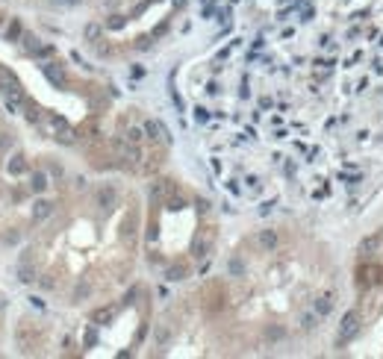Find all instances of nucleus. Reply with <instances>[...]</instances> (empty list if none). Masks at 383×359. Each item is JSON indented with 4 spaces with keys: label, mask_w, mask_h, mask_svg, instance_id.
<instances>
[{
    "label": "nucleus",
    "mask_w": 383,
    "mask_h": 359,
    "mask_svg": "<svg viewBox=\"0 0 383 359\" xmlns=\"http://www.w3.org/2000/svg\"><path fill=\"white\" fill-rule=\"evenodd\" d=\"M24 168H27V165H24V159H21V156H15V159H12V165H9V171H12V174H21Z\"/></svg>",
    "instance_id": "obj_9"
},
{
    "label": "nucleus",
    "mask_w": 383,
    "mask_h": 359,
    "mask_svg": "<svg viewBox=\"0 0 383 359\" xmlns=\"http://www.w3.org/2000/svg\"><path fill=\"white\" fill-rule=\"evenodd\" d=\"M44 74H47V80H50V83H56V86H62V83H65L62 68H56V65H44Z\"/></svg>",
    "instance_id": "obj_5"
},
{
    "label": "nucleus",
    "mask_w": 383,
    "mask_h": 359,
    "mask_svg": "<svg viewBox=\"0 0 383 359\" xmlns=\"http://www.w3.org/2000/svg\"><path fill=\"white\" fill-rule=\"evenodd\" d=\"M30 189L32 192H44V189H47V177H44L41 171H35V174L30 177Z\"/></svg>",
    "instance_id": "obj_6"
},
{
    "label": "nucleus",
    "mask_w": 383,
    "mask_h": 359,
    "mask_svg": "<svg viewBox=\"0 0 383 359\" xmlns=\"http://www.w3.org/2000/svg\"><path fill=\"white\" fill-rule=\"evenodd\" d=\"M83 0H53V6H62V9H74V6H80Z\"/></svg>",
    "instance_id": "obj_11"
},
{
    "label": "nucleus",
    "mask_w": 383,
    "mask_h": 359,
    "mask_svg": "<svg viewBox=\"0 0 383 359\" xmlns=\"http://www.w3.org/2000/svg\"><path fill=\"white\" fill-rule=\"evenodd\" d=\"M330 309H333V300H330V297L316 300V312H319V315H330Z\"/></svg>",
    "instance_id": "obj_8"
},
{
    "label": "nucleus",
    "mask_w": 383,
    "mask_h": 359,
    "mask_svg": "<svg viewBox=\"0 0 383 359\" xmlns=\"http://www.w3.org/2000/svg\"><path fill=\"white\" fill-rule=\"evenodd\" d=\"M18 280H21V283H32V280H35V271H32L27 262H24V265L18 268Z\"/></svg>",
    "instance_id": "obj_7"
},
{
    "label": "nucleus",
    "mask_w": 383,
    "mask_h": 359,
    "mask_svg": "<svg viewBox=\"0 0 383 359\" xmlns=\"http://www.w3.org/2000/svg\"><path fill=\"white\" fill-rule=\"evenodd\" d=\"M256 241H259V247H265V250H271V247L277 244V233H274V230H259V236H256Z\"/></svg>",
    "instance_id": "obj_3"
},
{
    "label": "nucleus",
    "mask_w": 383,
    "mask_h": 359,
    "mask_svg": "<svg viewBox=\"0 0 383 359\" xmlns=\"http://www.w3.org/2000/svg\"><path fill=\"white\" fill-rule=\"evenodd\" d=\"M157 339H160L162 345H165V342H168V330H165V327H160V333H157Z\"/></svg>",
    "instance_id": "obj_15"
},
{
    "label": "nucleus",
    "mask_w": 383,
    "mask_h": 359,
    "mask_svg": "<svg viewBox=\"0 0 383 359\" xmlns=\"http://www.w3.org/2000/svg\"><path fill=\"white\" fill-rule=\"evenodd\" d=\"M127 135H130V141H142V130H136V127H133Z\"/></svg>",
    "instance_id": "obj_13"
},
{
    "label": "nucleus",
    "mask_w": 383,
    "mask_h": 359,
    "mask_svg": "<svg viewBox=\"0 0 383 359\" xmlns=\"http://www.w3.org/2000/svg\"><path fill=\"white\" fill-rule=\"evenodd\" d=\"M280 336H283V330H280V327H271V330H268V339H280Z\"/></svg>",
    "instance_id": "obj_14"
},
{
    "label": "nucleus",
    "mask_w": 383,
    "mask_h": 359,
    "mask_svg": "<svg viewBox=\"0 0 383 359\" xmlns=\"http://www.w3.org/2000/svg\"><path fill=\"white\" fill-rule=\"evenodd\" d=\"M50 212H53V203H47V200L32 203V221H44V218H50Z\"/></svg>",
    "instance_id": "obj_1"
},
{
    "label": "nucleus",
    "mask_w": 383,
    "mask_h": 359,
    "mask_svg": "<svg viewBox=\"0 0 383 359\" xmlns=\"http://www.w3.org/2000/svg\"><path fill=\"white\" fill-rule=\"evenodd\" d=\"M97 35H100V27H97V24H89V27H86V38H89V41H95Z\"/></svg>",
    "instance_id": "obj_12"
},
{
    "label": "nucleus",
    "mask_w": 383,
    "mask_h": 359,
    "mask_svg": "<svg viewBox=\"0 0 383 359\" xmlns=\"http://www.w3.org/2000/svg\"><path fill=\"white\" fill-rule=\"evenodd\" d=\"M97 203H100L103 209H109V206L115 203V189H112V186H103V189L97 192Z\"/></svg>",
    "instance_id": "obj_4"
},
{
    "label": "nucleus",
    "mask_w": 383,
    "mask_h": 359,
    "mask_svg": "<svg viewBox=\"0 0 383 359\" xmlns=\"http://www.w3.org/2000/svg\"><path fill=\"white\" fill-rule=\"evenodd\" d=\"M230 274H245V265H242V259H230Z\"/></svg>",
    "instance_id": "obj_10"
},
{
    "label": "nucleus",
    "mask_w": 383,
    "mask_h": 359,
    "mask_svg": "<svg viewBox=\"0 0 383 359\" xmlns=\"http://www.w3.org/2000/svg\"><path fill=\"white\" fill-rule=\"evenodd\" d=\"M145 132H148L151 138H160V141H171V138H168V132H165V127H162L160 121H148V124H145Z\"/></svg>",
    "instance_id": "obj_2"
}]
</instances>
